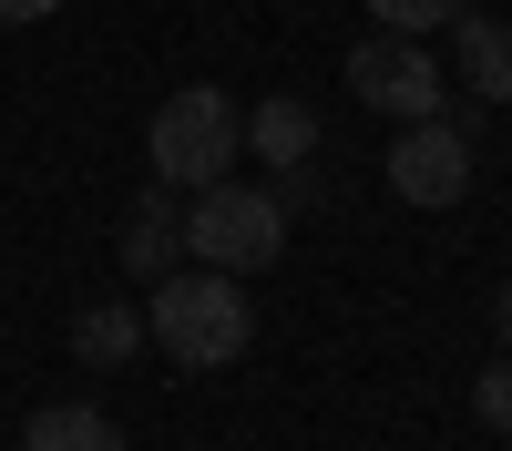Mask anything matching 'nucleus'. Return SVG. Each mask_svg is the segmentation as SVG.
Instances as JSON below:
<instances>
[{
  "mask_svg": "<svg viewBox=\"0 0 512 451\" xmlns=\"http://www.w3.org/2000/svg\"><path fill=\"white\" fill-rule=\"evenodd\" d=\"M144 328H154V349L175 359V369H226V359L256 349L246 277H226V267H175V277H154Z\"/></svg>",
  "mask_w": 512,
  "mask_h": 451,
  "instance_id": "nucleus-1",
  "label": "nucleus"
},
{
  "mask_svg": "<svg viewBox=\"0 0 512 451\" xmlns=\"http://www.w3.org/2000/svg\"><path fill=\"white\" fill-rule=\"evenodd\" d=\"M144 154H154V175L164 185H226L236 175V154H246V113L216 93V82H185V93H164L154 103V134H144Z\"/></svg>",
  "mask_w": 512,
  "mask_h": 451,
  "instance_id": "nucleus-2",
  "label": "nucleus"
},
{
  "mask_svg": "<svg viewBox=\"0 0 512 451\" xmlns=\"http://www.w3.org/2000/svg\"><path fill=\"white\" fill-rule=\"evenodd\" d=\"M277 246H287V205L277 185H195L185 205V257L195 267H226V277H256V267H277Z\"/></svg>",
  "mask_w": 512,
  "mask_h": 451,
  "instance_id": "nucleus-3",
  "label": "nucleus"
},
{
  "mask_svg": "<svg viewBox=\"0 0 512 451\" xmlns=\"http://www.w3.org/2000/svg\"><path fill=\"white\" fill-rule=\"evenodd\" d=\"M390 195H400V205H420V216L461 205V195H472V134H461L451 113L400 123V144H390Z\"/></svg>",
  "mask_w": 512,
  "mask_h": 451,
  "instance_id": "nucleus-4",
  "label": "nucleus"
},
{
  "mask_svg": "<svg viewBox=\"0 0 512 451\" xmlns=\"http://www.w3.org/2000/svg\"><path fill=\"white\" fill-rule=\"evenodd\" d=\"M451 52H461V82H472V103H512V21L461 11V21H451Z\"/></svg>",
  "mask_w": 512,
  "mask_h": 451,
  "instance_id": "nucleus-8",
  "label": "nucleus"
},
{
  "mask_svg": "<svg viewBox=\"0 0 512 451\" xmlns=\"http://www.w3.org/2000/svg\"><path fill=\"white\" fill-rule=\"evenodd\" d=\"M472 410H482L492 431H512V349H502V359L482 369V380H472Z\"/></svg>",
  "mask_w": 512,
  "mask_h": 451,
  "instance_id": "nucleus-12",
  "label": "nucleus"
},
{
  "mask_svg": "<svg viewBox=\"0 0 512 451\" xmlns=\"http://www.w3.org/2000/svg\"><path fill=\"white\" fill-rule=\"evenodd\" d=\"M472 0H369V21L379 31H400V41H431V31H451Z\"/></svg>",
  "mask_w": 512,
  "mask_h": 451,
  "instance_id": "nucleus-11",
  "label": "nucleus"
},
{
  "mask_svg": "<svg viewBox=\"0 0 512 451\" xmlns=\"http://www.w3.org/2000/svg\"><path fill=\"white\" fill-rule=\"evenodd\" d=\"M21 451H123V431L103 421L93 400H52V410L21 421Z\"/></svg>",
  "mask_w": 512,
  "mask_h": 451,
  "instance_id": "nucleus-10",
  "label": "nucleus"
},
{
  "mask_svg": "<svg viewBox=\"0 0 512 451\" xmlns=\"http://www.w3.org/2000/svg\"><path fill=\"white\" fill-rule=\"evenodd\" d=\"M492 328H502V349H512V287H502V308H492Z\"/></svg>",
  "mask_w": 512,
  "mask_h": 451,
  "instance_id": "nucleus-14",
  "label": "nucleus"
},
{
  "mask_svg": "<svg viewBox=\"0 0 512 451\" xmlns=\"http://www.w3.org/2000/svg\"><path fill=\"white\" fill-rule=\"evenodd\" d=\"M246 154L267 164V175H297V164L318 154V113H308V93H267L246 113Z\"/></svg>",
  "mask_w": 512,
  "mask_h": 451,
  "instance_id": "nucleus-7",
  "label": "nucleus"
},
{
  "mask_svg": "<svg viewBox=\"0 0 512 451\" xmlns=\"http://www.w3.org/2000/svg\"><path fill=\"white\" fill-rule=\"evenodd\" d=\"M123 267L134 277H175L185 267V205H175V185H144V205L123 216Z\"/></svg>",
  "mask_w": 512,
  "mask_h": 451,
  "instance_id": "nucleus-6",
  "label": "nucleus"
},
{
  "mask_svg": "<svg viewBox=\"0 0 512 451\" xmlns=\"http://www.w3.org/2000/svg\"><path fill=\"white\" fill-rule=\"evenodd\" d=\"M134 349H144V308H123V298H93V308L72 318V359H82V369H123Z\"/></svg>",
  "mask_w": 512,
  "mask_h": 451,
  "instance_id": "nucleus-9",
  "label": "nucleus"
},
{
  "mask_svg": "<svg viewBox=\"0 0 512 451\" xmlns=\"http://www.w3.org/2000/svg\"><path fill=\"white\" fill-rule=\"evenodd\" d=\"M349 103L390 113V123H420V113H441V62H431V41L369 31L359 52H349Z\"/></svg>",
  "mask_w": 512,
  "mask_h": 451,
  "instance_id": "nucleus-5",
  "label": "nucleus"
},
{
  "mask_svg": "<svg viewBox=\"0 0 512 451\" xmlns=\"http://www.w3.org/2000/svg\"><path fill=\"white\" fill-rule=\"evenodd\" d=\"M62 0H0V21H52Z\"/></svg>",
  "mask_w": 512,
  "mask_h": 451,
  "instance_id": "nucleus-13",
  "label": "nucleus"
}]
</instances>
